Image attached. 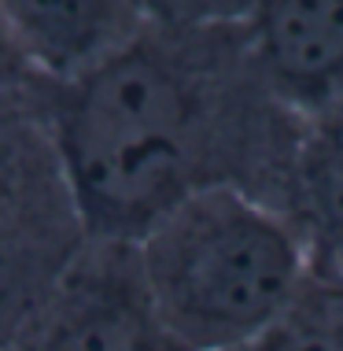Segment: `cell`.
<instances>
[{
    "label": "cell",
    "instance_id": "6",
    "mask_svg": "<svg viewBox=\"0 0 343 351\" xmlns=\"http://www.w3.org/2000/svg\"><path fill=\"white\" fill-rule=\"evenodd\" d=\"M0 15L45 82L78 78L148 26L133 0H0Z\"/></svg>",
    "mask_w": 343,
    "mask_h": 351
},
{
    "label": "cell",
    "instance_id": "9",
    "mask_svg": "<svg viewBox=\"0 0 343 351\" xmlns=\"http://www.w3.org/2000/svg\"><path fill=\"white\" fill-rule=\"evenodd\" d=\"M148 23H240L255 0H133Z\"/></svg>",
    "mask_w": 343,
    "mask_h": 351
},
{
    "label": "cell",
    "instance_id": "11",
    "mask_svg": "<svg viewBox=\"0 0 343 351\" xmlns=\"http://www.w3.org/2000/svg\"><path fill=\"white\" fill-rule=\"evenodd\" d=\"M336 267H343V263H336Z\"/></svg>",
    "mask_w": 343,
    "mask_h": 351
},
{
    "label": "cell",
    "instance_id": "1",
    "mask_svg": "<svg viewBox=\"0 0 343 351\" xmlns=\"http://www.w3.org/2000/svg\"><path fill=\"white\" fill-rule=\"evenodd\" d=\"M89 241L137 244L211 189L288 211L307 122L262 78L240 23H148L97 67L49 82Z\"/></svg>",
    "mask_w": 343,
    "mask_h": 351
},
{
    "label": "cell",
    "instance_id": "8",
    "mask_svg": "<svg viewBox=\"0 0 343 351\" xmlns=\"http://www.w3.org/2000/svg\"><path fill=\"white\" fill-rule=\"evenodd\" d=\"M233 351H343V267L314 255V270L281 315Z\"/></svg>",
    "mask_w": 343,
    "mask_h": 351
},
{
    "label": "cell",
    "instance_id": "2",
    "mask_svg": "<svg viewBox=\"0 0 343 351\" xmlns=\"http://www.w3.org/2000/svg\"><path fill=\"white\" fill-rule=\"evenodd\" d=\"M133 248L159 318L192 351L240 348L314 270L299 218L244 189L192 196Z\"/></svg>",
    "mask_w": 343,
    "mask_h": 351
},
{
    "label": "cell",
    "instance_id": "4",
    "mask_svg": "<svg viewBox=\"0 0 343 351\" xmlns=\"http://www.w3.org/2000/svg\"><path fill=\"white\" fill-rule=\"evenodd\" d=\"M4 351H192L151 303L133 244L89 241Z\"/></svg>",
    "mask_w": 343,
    "mask_h": 351
},
{
    "label": "cell",
    "instance_id": "3",
    "mask_svg": "<svg viewBox=\"0 0 343 351\" xmlns=\"http://www.w3.org/2000/svg\"><path fill=\"white\" fill-rule=\"evenodd\" d=\"M89 244L49 115V82L0 97V351Z\"/></svg>",
    "mask_w": 343,
    "mask_h": 351
},
{
    "label": "cell",
    "instance_id": "10",
    "mask_svg": "<svg viewBox=\"0 0 343 351\" xmlns=\"http://www.w3.org/2000/svg\"><path fill=\"white\" fill-rule=\"evenodd\" d=\"M34 85H45V78L34 71V63L26 60V52L18 49L15 34L8 30L4 15H0V97L18 89H34Z\"/></svg>",
    "mask_w": 343,
    "mask_h": 351
},
{
    "label": "cell",
    "instance_id": "5",
    "mask_svg": "<svg viewBox=\"0 0 343 351\" xmlns=\"http://www.w3.org/2000/svg\"><path fill=\"white\" fill-rule=\"evenodd\" d=\"M244 30L292 115L307 126L343 115V0H255Z\"/></svg>",
    "mask_w": 343,
    "mask_h": 351
},
{
    "label": "cell",
    "instance_id": "7",
    "mask_svg": "<svg viewBox=\"0 0 343 351\" xmlns=\"http://www.w3.org/2000/svg\"><path fill=\"white\" fill-rule=\"evenodd\" d=\"M288 211L307 230L318 259L343 263V115L307 126Z\"/></svg>",
    "mask_w": 343,
    "mask_h": 351
}]
</instances>
